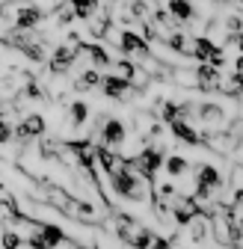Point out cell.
I'll return each instance as SVG.
<instances>
[{
	"label": "cell",
	"mask_w": 243,
	"mask_h": 249,
	"mask_svg": "<svg viewBox=\"0 0 243 249\" xmlns=\"http://www.w3.org/2000/svg\"><path fill=\"white\" fill-rule=\"evenodd\" d=\"M116 48L125 53V56H131L134 62H142V59H148V56H151V45H148V39H145V36H139V33H134L131 27L119 30Z\"/></svg>",
	"instance_id": "obj_1"
},
{
	"label": "cell",
	"mask_w": 243,
	"mask_h": 249,
	"mask_svg": "<svg viewBox=\"0 0 243 249\" xmlns=\"http://www.w3.org/2000/svg\"><path fill=\"white\" fill-rule=\"evenodd\" d=\"M48 131V122L39 116V113H27L21 122H18V128H15V137L21 142H33V140H42Z\"/></svg>",
	"instance_id": "obj_2"
},
{
	"label": "cell",
	"mask_w": 243,
	"mask_h": 249,
	"mask_svg": "<svg viewBox=\"0 0 243 249\" xmlns=\"http://www.w3.org/2000/svg\"><path fill=\"white\" fill-rule=\"evenodd\" d=\"M101 89H104V95L113 98V101H131V98H134L131 80L119 77V74H113V71H110L107 77H101Z\"/></svg>",
	"instance_id": "obj_3"
},
{
	"label": "cell",
	"mask_w": 243,
	"mask_h": 249,
	"mask_svg": "<svg viewBox=\"0 0 243 249\" xmlns=\"http://www.w3.org/2000/svg\"><path fill=\"white\" fill-rule=\"evenodd\" d=\"M196 119L205 124V131H220L223 124H226V107L217 104V101H202Z\"/></svg>",
	"instance_id": "obj_4"
},
{
	"label": "cell",
	"mask_w": 243,
	"mask_h": 249,
	"mask_svg": "<svg viewBox=\"0 0 243 249\" xmlns=\"http://www.w3.org/2000/svg\"><path fill=\"white\" fill-rule=\"evenodd\" d=\"M101 145H107V148H119L122 142L128 140V128H125V122L122 119H104V124H101Z\"/></svg>",
	"instance_id": "obj_5"
},
{
	"label": "cell",
	"mask_w": 243,
	"mask_h": 249,
	"mask_svg": "<svg viewBox=\"0 0 243 249\" xmlns=\"http://www.w3.org/2000/svg\"><path fill=\"white\" fill-rule=\"evenodd\" d=\"M196 89L202 92H220L223 89V74L210 62H199L196 66Z\"/></svg>",
	"instance_id": "obj_6"
},
{
	"label": "cell",
	"mask_w": 243,
	"mask_h": 249,
	"mask_svg": "<svg viewBox=\"0 0 243 249\" xmlns=\"http://www.w3.org/2000/svg\"><path fill=\"white\" fill-rule=\"evenodd\" d=\"M80 56L86 59V66H92V69H110L113 66V59H110V53L98 45V42H83L80 45Z\"/></svg>",
	"instance_id": "obj_7"
},
{
	"label": "cell",
	"mask_w": 243,
	"mask_h": 249,
	"mask_svg": "<svg viewBox=\"0 0 243 249\" xmlns=\"http://www.w3.org/2000/svg\"><path fill=\"white\" fill-rule=\"evenodd\" d=\"M166 12H169L181 27H187V24H196V21H199V9L190 3V0H166Z\"/></svg>",
	"instance_id": "obj_8"
},
{
	"label": "cell",
	"mask_w": 243,
	"mask_h": 249,
	"mask_svg": "<svg viewBox=\"0 0 243 249\" xmlns=\"http://www.w3.org/2000/svg\"><path fill=\"white\" fill-rule=\"evenodd\" d=\"M110 27H113V15H110V9H104V12H92V15L86 18V33L92 36V39H104Z\"/></svg>",
	"instance_id": "obj_9"
},
{
	"label": "cell",
	"mask_w": 243,
	"mask_h": 249,
	"mask_svg": "<svg viewBox=\"0 0 243 249\" xmlns=\"http://www.w3.org/2000/svg\"><path fill=\"white\" fill-rule=\"evenodd\" d=\"M169 128H172V137H175V140L187 142V145H202V134H196V128H193L187 119H175V122H169Z\"/></svg>",
	"instance_id": "obj_10"
},
{
	"label": "cell",
	"mask_w": 243,
	"mask_h": 249,
	"mask_svg": "<svg viewBox=\"0 0 243 249\" xmlns=\"http://www.w3.org/2000/svg\"><path fill=\"white\" fill-rule=\"evenodd\" d=\"M187 229H190V240H193L196 246H202V243L210 237V216H208V213L193 216V220L187 223Z\"/></svg>",
	"instance_id": "obj_11"
},
{
	"label": "cell",
	"mask_w": 243,
	"mask_h": 249,
	"mask_svg": "<svg viewBox=\"0 0 243 249\" xmlns=\"http://www.w3.org/2000/svg\"><path fill=\"white\" fill-rule=\"evenodd\" d=\"M220 48L217 42L210 39V36H193V59L196 62H210V56H214Z\"/></svg>",
	"instance_id": "obj_12"
},
{
	"label": "cell",
	"mask_w": 243,
	"mask_h": 249,
	"mask_svg": "<svg viewBox=\"0 0 243 249\" xmlns=\"http://www.w3.org/2000/svg\"><path fill=\"white\" fill-rule=\"evenodd\" d=\"M92 86H101V71H98V69H86V71L77 74L74 92H86V89H92Z\"/></svg>",
	"instance_id": "obj_13"
},
{
	"label": "cell",
	"mask_w": 243,
	"mask_h": 249,
	"mask_svg": "<svg viewBox=\"0 0 243 249\" xmlns=\"http://www.w3.org/2000/svg\"><path fill=\"white\" fill-rule=\"evenodd\" d=\"M98 3L101 0H69V6L74 9V18H80V21H86L92 12H98Z\"/></svg>",
	"instance_id": "obj_14"
},
{
	"label": "cell",
	"mask_w": 243,
	"mask_h": 249,
	"mask_svg": "<svg viewBox=\"0 0 243 249\" xmlns=\"http://www.w3.org/2000/svg\"><path fill=\"white\" fill-rule=\"evenodd\" d=\"M86 119H89V104H86V101H74V104L69 107V122H71V128H83Z\"/></svg>",
	"instance_id": "obj_15"
},
{
	"label": "cell",
	"mask_w": 243,
	"mask_h": 249,
	"mask_svg": "<svg viewBox=\"0 0 243 249\" xmlns=\"http://www.w3.org/2000/svg\"><path fill=\"white\" fill-rule=\"evenodd\" d=\"M166 163V172L172 175V178H181L187 169H190V163H187V158H181V154H169V158L163 160Z\"/></svg>",
	"instance_id": "obj_16"
},
{
	"label": "cell",
	"mask_w": 243,
	"mask_h": 249,
	"mask_svg": "<svg viewBox=\"0 0 243 249\" xmlns=\"http://www.w3.org/2000/svg\"><path fill=\"white\" fill-rule=\"evenodd\" d=\"M228 213H231L234 223H243V187H240V190H234V196L228 202Z\"/></svg>",
	"instance_id": "obj_17"
},
{
	"label": "cell",
	"mask_w": 243,
	"mask_h": 249,
	"mask_svg": "<svg viewBox=\"0 0 243 249\" xmlns=\"http://www.w3.org/2000/svg\"><path fill=\"white\" fill-rule=\"evenodd\" d=\"M0 243H3V249H21L24 237H21L15 229H6V231H3V237H0Z\"/></svg>",
	"instance_id": "obj_18"
},
{
	"label": "cell",
	"mask_w": 243,
	"mask_h": 249,
	"mask_svg": "<svg viewBox=\"0 0 243 249\" xmlns=\"http://www.w3.org/2000/svg\"><path fill=\"white\" fill-rule=\"evenodd\" d=\"M12 137H15V128H12V122H9L6 116H0V145L12 142Z\"/></svg>",
	"instance_id": "obj_19"
},
{
	"label": "cell",
	"mask_w": 243,
	"mask_h": 249,
	"mask_svg": "<svg viewBox=\"0 0 243 249\" xmlns=\"http://www.w3.org/2000/svg\"><path fill=\"white\" fill-rule=\"evenodd\" d=\"M71 21H74V9H71L69 3H66V6H59V9H56V24H59V27H69Z\"/></svg>",
	"instance_id": "obj_20"
},
{
	"label": "cell",
	"mask_w": 243,
	"mask_h": 249,
	"mask_svg": "<svg viewBox=\"0 0 243 249\" xmlns=\"http://www.w3.org/2000/svg\"><path fill=\"white\" fill-rule=\"evenodd\" d=\"M145 249H172V237H160V234L155 231V237H151V243H148Z\"/></svg>",
	"instance_id": "obj_21"
},
{
	"label": "cell",
	"mask_w": 243,
	"mask_h": 249,
	"mask_svg": "<svg viewBox=\"0 0 243 249\" xmlns=\"http://www.w3.org/2000/svg\"><path fill=\"white\" fill-rule=\"evenodd\" d=\"M69 246H71V249H86V246H80V243H71V240H69Z\"/></svg>",
	"instance_id": "obj_22"
},
{
	"label": "cell",
	"mask_w": 243,
	"mask_h": 249,
	"mask_svg": "<svg viewBox=\"0 0 243 249\" xmlns=\"http://www.w3.org/2000/svg\"><path fill=\"white\" fill-rule=\"evenodd\" d=\"M107 3H122V0H107Z\"/></svg>",
	"instance_id": "obj_23"
},
{
	"label": "cell",
	"mask_w": 243,
	"mask_h": 249,
	"mask_svg": "<svg viewBox=\"0 0 243 249\" xmlns=\"http://www.w3.org/2000/svg\"><path fill=\"white\" fill-rule=\"evenodd\" d=\"M228 3H231V0H228ZM234 3H243V0H234Z\"/></svg>",
	"instance_id": "obj_24"
}]
</instances>
